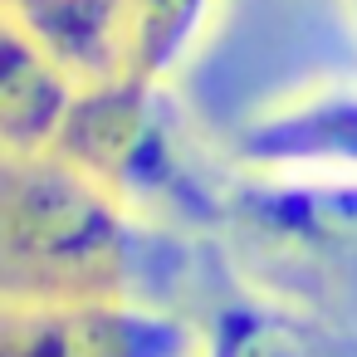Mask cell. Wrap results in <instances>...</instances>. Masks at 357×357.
<instances>
[{"label": "cell", "mask_w": 357, "mask_h": 357, "mask_svg": "<svg viewBox=\"0 0 357 357\" xmlns=\"http://www.w3.org/2000/svg\"><path fill=\"white\" fill-rule=\"evenodd\" d=\"M220 0H123L118 6V74L167 84L201 45Z\"/></svg>", "instance_id": "8"}, {"label": "cell", "mask_w": 357, "mask_h": 357, "mask_svg": "<svg viewBox=\"0 0 357 357\" xmlns=\"http://www.w3.org/2000/svg\"><path fill=\"white\" fill-rule=\"evenodd\" d=\"M342 10H347V25H352V35H357V0H342Z\"/></svg>", "instance_id": "9"}, {"label": "cell", "mask_w": 357, "mask_h": 357, "mask_svg": "<svg viewBox=\"0 0 357 357\" xmlns=\"http://www.w3.org/2000/svg\"><path fill=\"white\" fill-rule=\"evenodd\" d=\"M230 250L259 294L328 313L357 294V176H235Z\"/></svg>", "instance_id": "3"}, {"label": "cell", "mask_w": 357, "mask_h": 357, "mask_svg": "<svg viewBox=\"0 0 357 357\" xmlns=\"http://www.w3.org/2000/svg\"><path fill=\"white\" fill-rule=\"evenodd\" d=\"M201 357H357V337L318 308L255 289L206 318Z\"/></svg>", "instance_id": "6"}, {"label": "cell", "mask_w": 357, "mask_h": 357, "mask_svg": "<svg viewBox=\"0 0 357 357\" xmlns=\"http://www.w3.org/2000/svg\"><path fill=\"white\" fill-rule=\"evenodd\" d=\"M54 152L74 172H84L103 196H113L128 215H147L152 225L157 220L225 225L235 186L225 191L211 186V172L201 152H191L162 84L137 79L89 84Z\"/></svg>", "instance_id": "1"}, {"label": "cell", "mask_w": 357, "mask_h": 357, "mask_svg": "<svg viewBox=\"0 0 357 357\" xmlns=\"http://www.w3.org/2000/svg\"><path fill=\"white\" fill-rule=\"evenodd\" d=\"M132 235V215L59 152L10 162L6 264L10 279H35L30 303L128 298Z\"/></svg>", "instance_id": "2"}, {"label": "cell", "mask_w": 357, "mask_h": 357, "mask_svg": "<svg viewBox=\"0 0 357 357\" xmlns=\"http://www.w3.org/2000/svg\"><path fill=\"white\" fill-rule=\"evenodd\" d=\"M6 357H201V328L137 298H54L10 308Z\"/></svg>", "instance_id": "4"}, {"label": "cell", "mask_w": 357, "mask_h": 357, "mask_svg": "<svg viewBox=\"0 0 357 357\" xmlns=\"http://www.w3.org/2000/svg\"><path fill=\"white\" fill-rule=\"evenodd\" d=\"M255 176H357V84H313L264 103L235 132Z\"/></svg>", "instance_id": "5"}, {"label": "cell", "mask_w": 357, "mask_h": 357, "mask_svg": "<svg viewBox=\"0 0 357 357\" xmlns=\"http://www.w3.org/2000/svg\"><path fill=\"white\" fill-rule=\"evenodd\" d=\"M79 93H84V84L74 89V69H64L20 25H10L6 64H0V108H6L10 162L54 152L64 128H69V113H74Z\"/></svg>", "instance_id": "7"}]
</instances>
